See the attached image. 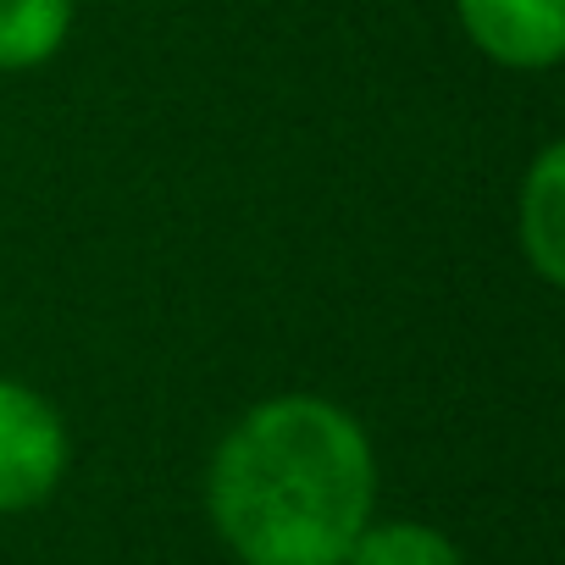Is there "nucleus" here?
<instances>
[{
  "label": "nucleus",
  "mask_w": 565,
  "mask_h": 565,
  "mask_svg": "<svg viewBox=\"0 0 565 565\" xmlns=\"http://www.w3.org/2000/svg\"><path fill=\"white\" fill-rule=\"evenodd\" d=\"M559 216H565V156L543 150V161L532 167V183L521 194V244L548 282L565 277V222Z\"/></svg>",
  "instance_id": "20e7f679"
},
{
  "label": "nucleus",
  "mask_w": 565,
  "mask_h": 565,
  "mask_svg": "<svg viewBox=\"0 0 565 565\" xmlns=\"http://www.w3.org/2000/svg\"><path fill=\"white\" fill-rule=\"evenodd\" d=\"M73 29V0H0V73L40 67Z\"/></svg>",
  "instance_id": "39448f33"
},
{
  "label": "nucleus",
  "mask_w": 565,
  "mask_h": 565,
  "mask_svg": "<svg viewBox=\"0 0 565 565\" xmlns=\"http://www.w3.org/2000/svg\"><path fill=\"white\" fill-rule=\"evenodd\" d=\"M466 34L504 67H548L565 51V0H455Z\"/></svg>",
  "instance_id": "7ed1b4c3"
},
{
  "label": "nucleus",
  "mask_w": 565,
  "mask_h": 565,
  "mask_svg": "<svg viewBox=\"0 0 565 565\" xmlns=\"http://www.w3.org/2000/svg\"><path fill=\"white\" fill-rule=\"evenodd\" d=\"M67 471L62 416L23 383L0 377V515L40 504Z\"/></svg>",
  "instance_id": "f03ea898"
},
{
  "label": "nucleus",
  "mask_w": 565,
  "mask_h": 565,
  "mask_svg": "<svg viewBox=\"0 0 565 565\" xmlns=\"http://www.w3.org/2000/svg\"><path fill=\"white\" fill-rule=\"evenodd\" d=\"M344 565H466L460 548L422 526V521H383V526H361V537L350 543Z\"/></svg>",
  "instance_id": "423d86ee"
},
{
  "label": "nucleus",
  "mask_w": 565,
  "mask_h": 565,
  "mask_svg": "<svg viewBox=\"0 0 565 565\" xmlns=\"http://www.w3.org/2000/svg\"><path fill=\"white\" fill-rule=\"evenodd\" d=\"M372 493L366 433L311 394L255 405L211 460V521L238 565H344Z\"/></svg>",
  "instance_id": "f257e3e1"
}]
</instances>
